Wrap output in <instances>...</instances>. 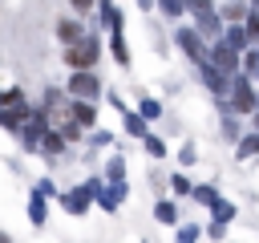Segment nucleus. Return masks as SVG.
I'll list each match as a JSON object with an SVG mask.
<instances>
[{"instance_id": "0eeeda50", "label": "nucleus", "mask_w": 259, "mask_h": 243, "mask_svg": "<svg viewBox=\"0 0 259 243\" xmlns=\"http://www.w3.org/2000/svg\"><path fill=\"white\" fill-rule=\"evenodd\" d=\"M40 113L49 117V126H65V122H73V117H69V101L61 97V89H49V93H45Z\"/></svg>"}, {"instance_id": "4468645a", "label": "nucleus", "mask_w": 259, "mask_h": 243, "mask_svg": "<svg viewBox=\"0 0 259 243\" xmlns=\"http://www.w3.org/2000/svg\"><path fill=\"white\" fill-rule=\"evenodd\" d=\"M243 69H247L251 81H259V45H251V49L243 53Z\"/></svg>"}, {"instance_id": "aec40b11", "label": "nucleus", "mask_w": 259, "mask_h": 243, "mask_svg": "<svg viewBox=\"0 0 259 243\" xmlns=\"http://www.w3.org/2000/svg\"><path fill=\"white\" fill-rule=\"evenodd\" d=\"M146 150H150V154H166V146H162V138H154V134H146Z\"/></svg>"}, {"instance_id": "6e6552de", "label": "nucleus", "mask_w": 259, "mask_h": 243, "mask_svg": "<svg viewBox=\"0 0 259 243\" xmlns=\"http://www.w3.org/2000/svg\"><path fill=\"white\" fill-rule=\"evenodd\" d=\"M45 130H49V117H45L40 109L24 117V142H28V146H40V138H45Z\"/></svg>"}, {"instance_id": "20e7f679", "label": "nucleus", "mask_w": 259, "mask_h": 243, "mask_svg": "<svg viewBox=\"0 0 259 243\" xmlns=\"http://www.w3.org/2000/svg\"><path fill=\"white\" fill-rule=\"evenodd\" d=\"M210 65H214V69H223V73L231 77V73H239V65H243V53H239V49H231V45L219 36V40H214V49H210Z\"/></svg>"}, {"instance_id": "2eb2a0df", "label": "nucleus", "mask_w": 259, "mask_h": 243, "mask_svg": "<svg viewBox=\"0 0 259 243\" xmlns=\"http://www.w3.org/2000/svg\"><path fill=\"white\" fill-rule=\"evenodd\" d=\"M243 32H247V40H251V45H259V12H255V8L243 16Z\"/></svg>"}, {"instance_id": "dca6fc26", "label": "nucleus", "mask_w": 259, "mask_h": 243, "mask_svg": "<svg viewBox=\"0 0 259 243\" xmlns=\"http://www.w3.org/2000/svg\"><path fill=\"white\" fill-rule=\"evenodd\" d=\"M40 146H45V154H61L65 150V134H45Z\"/></svg>"}, {"instance_id": "423d86ee", "label": "nucleus", "mask_w": 259, "mask_h": 243, "mask_svg": "<svg viewBox=\"0 0 259 243\" xmlns=\"http://www.w3.org/2000/svg\"><path fill=\"white\" fill-rule=\"evenodd\" d=\"M255 101H259V93L251 89V77H235V81H231V109L251 113V109H255Z\"/></svg>"}, {"instance_id": "4be33fe9", "label": "nucleus", "mask_w": 259, "mask_h": 243, "mask_svg": "<svg viewBox=\"0 0 259 243\" xmlns=\"http://www.w3.org/2000/svg\"><path fill=\"white\" fill-rule=\"evenodd\" d=\"M214 215H219V219H231V215H235V207H231V202H219V198H214Z\"/></svg>"}, {"instance_id": "a211bd4d", "label": "nucleus", "mask_w": 259, "mask_h": 243, "mask_svg": "<svg viewBox=\"0 0 259 243\" xmlns=\"http://www.w3.org/2000/svg\"><path fill=\"white\" fill-rule=\"evenodd\" d=\"M251 154H259V134H251V138L239 142V158H251Z\"/></svg>"}, {"instance_id": "6ab92c4d", "label": "nucleus", "mask_w": 259, "mask_h": 243, "mask_svg": "<svg viewBox=\"0 0 259 243\" xmlns=\"http://www.w3.org/2000/svg\"><path fill=\"white\" fill-rule=\"evenodd\" d=\"M158 4H162V12H166V16H170V20H174V16H182V12H186V0H158Z\"/></svg>"}, {"instance_id": "f03ea898", "label": "nucleus", "mask_w": 259, "mask_h": 243, "mask_svg": "<svg viewBox=\"0 0 259 243\" xmlns=\"http://www.w3.org/2000/svg\"><path fill=\"white\" fill-rule=\"evenodd\" d=\"M97 57H101V40L97 36H81L77 45H65V61L73 65V69H93L97 65Z\"/></svg>"}, {"instance_id": "a878e982", "label": "nucleus", "mask_w": 259, "mask_h": 243, "mask_svg": "<svg viewBox=\"0 0 259 243\" xmlns=\"http://www.w3.org/2000/svg\"><path fill=\"white\" fill-rule=\"evenodd\" d=\"M69 4H73V8H77V12H89V8H93V4H97V0H69Z\"/></svg>"}, {"instance_id": "9d476101", "label": "nucleus", "mask_w": 259, "mask_h": 243, "mask_svg": "<svg viewBox=\"0 0 259 243\" xmlns=\"http://www.w3.org/2000/svg\"><path fill=\"white\" fill-rule=\"evenodd\" d=\"M69 117H73L77 126H93L97 109H93V101H85V97H81V101H73V105H69Z\"/></svg>"}, {"instance_id": "b1692460", "label": "nucleus", "mask_w": 259, "mask_h": 243, "mask_svg": "<svg viewBox=\"0 0 259 243\" xmlns=\"http://www.w3.org/2000/svg\"><path fill=\"white\" fill-rule=\"evenodd\" d=\"M223 134H227V138H239V126H235V122L227 117V122H223Z\"/></svg>"}, {"instance_id": "c85d7f7f", "label": "nucleus", "mask_w": 259, "mask_h": 243, "mask_svg": "<svg viewBox=\"0 0 259 243\" xmlns=\"http://www.w3.org/2000/svg\"><path fill=\"white\" fill-rule=\"evenodd\" d=\"M0 243H8V235H0Z\"/></svg>"}, {"instance_id": "cd10ccee", "label": "nucleus", "mask_w": 259, "mask_h": 243, "mask_svg": "<svg viewBox=\"0 0 259 243\" xmlns=\"http://www.w3.org/2000/svg\"><path fill=\"white\" fill-rule=\"evenodd\" d=\"M251 8H255V12H259V0H251Z\"/></svg>"}, {"instance_id": "ddd939ff", "label": "nucleus", "mask_w": 259, "mask_h": 243, "mask_svg": "<svg viewBox=\"0 0 259 243\" xmlns=\"http://www.w3.org/2000/svg\"><path fill=\"white\" fill-rule=\"evenodd\" d=\"M109 53H113V61H117V65H130V45H125L121 28H113V36H109Z\"/></svg>"}, {"instance_id": "9b49d317", "label": "nucleus", "mask_w": 259, "mask_h": 243, "mask_svg": "<svg viewBox=\"0 0 259 243\" xmlns=\"http://www.w3.org/2000/svg\"><path fill=\"white\" fill-rule=\"evenodd\" d=\"M247 12H251V4H243V0H227L219 16H223L227 24H243V16H247Z\"/></svg>"}, {"instance_id": "f257e3e1", "label": "nucleus", "mask_w": 259, "mask_h": 243, "mask_svg": "<svg viewBox=\"0 0 259 243\" xmlns=\"http://www.w3.org/2000/svg\"><path fill=\"white\" fill-rule=\"evenodd\" d=\"M186 12L194 16V28L202 32V36H223V16H219V8L210 4V0H190L186 4Z\"/></svg>"}, {"instance_id": "f3484780", "label": "nucleus", "mask_w": 259, "mask_h": 243, "mask_svg": "<svg viewBox=\"0 0 259 243\" xmlns=\"http://www.w3.org/2000/svg\"><path fill=\"white\" fill-rule=\"evenodd\" d=\"M125 130H130L134 138H146V122H142L138 113H125Z\"/></svg>"}, {"instance_id": "412c9836", "label": "nucleus", "mask_w": 259, "mask_h": 243, "mask_svg": "<svg viewBox=\"0 0 259 243\" xmlns=\"http://www.w3.org/2000/svg\"><path fill=\"white\" fill-rule=\"evenodd\" d=\"M158 219H162V223H174V207H170V202H158Z\"/></svg>"}, {"instance_id": "c756f323", "label": "nucleus", "mask_w": 259, "mask_h": 243, "mask_svg": "<svg viewBox=\"0 0 259 243\" xmlns=\"http://www.w3.org/2000/svg\"><path fill=\"white\" fill-rule=\"evenodd\" d=\"M186 4H190V0H186Z\"/></svg>"}, {"instance_id": "5701e85b", "label": "nucleus", "mask_w": 259, "mask_h": 243, "mask_svg": "<svg viewBox=\"0 0 259 243\" xmlns=\"http://www.w3.org/2000/svg\"><path fill=\"white\" fill-rule=\"evenodd\" d=\"M142 117H158V101H142Z\"/></svg>"}, {"instance_id": "39448f33", "label": "nucleus", "mask_w": 259, "mask_h": 243, "mask_svg": "<svg viewBox=\"0 0 259 243\" xmlns=\"http://www.w3.org/2000/svg\"><path fill=\"white\" fill-rule=\"evenodd\" d=\"M69 89H73L77 97L93 101V97L101 93V77H97L93 69H73V77H69Z\"/></svg>"}, {"instance_id": "393cba45", "label": "nucleus", "mask_w": 259, "mask_h": 243, "mask_svg": "<svg viewBox=\"0 0 259 243\" xmlns=\"http://www.w3.org/2000/svg\"><path fill=\"white\" fill-rule=\"evenodd\" d=\"M194 239H198V231H194V227H186V231L178 235V243H194Z\"/></svg>"}, {"instance_id": "1a4fd4ad", "label": "nucleus", "mask_w": 259, "mask_h": 243, "mask_svg": "<svg viewBox=\"0 0 259 243\" xmlns=\"http://www.w3.org/2000/svg\"><path fill=\"white\" fill-rule=\"evenodd\" d=\"M57 36H61V45H77V40L85 36V24H81V20H61V24H57Z\"/></svg>"}, {"instance_id": "f8f14e48", "label": "nucleus", "mask_w": 259, "mask_h": 243, "mask_svg": "<svg viewBox=\"0 0 259 243\" xmlns=\"http://www.w3.org/2000/svg\"><path fill=\"white\" fill-rule=\"evenodd\" d=\"M223 40H227L231 49H239V53H247V49H251V40H247L243 24H227V28H223Z\"/></svg>"}, {"instance_id": "bb28decb", "label": "nucleus", "mask_w": 259, "mask_h": 243, "mask_svg": "<svg viewBox=\"0 0 259 243\" xmlns=\"http://www.w3.org/2000/svg\"><path fill=\"white\" fill-rule=\"evenodd\" d=\"M138 4H142V8H154V4H158V0H138Z\"/></svg>"}, {"instance_id": "7ed1b4c3", "label": "nucleus", "mask_w": 259, "mask_h": 243, "mask_svg": "<svg viewBox=\"0 0 259 243\" xmlns=\"http://www.w3.org/2000/svg\"><path fill=\"white\" fill-rule=\"evenodd\" d=\"M174 40H178V49H182L194 65H206V61H210V49L202 45V32H198V28H178Z\"/></svg>"}]
</instances>
